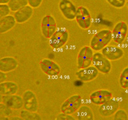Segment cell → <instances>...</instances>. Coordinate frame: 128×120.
<instances>
[{"instance_id":"1","label":"cell","mask_w":128,"mask_h":120,"mask_svg":"<svg viewBox=\"0 0 128 120\" xmlns=\"http://www.w3.org/2000/svg\"><path fill=\"white\" fill-rule=\"evenodd\" d=\"M18 62L13 57H5L0 59V71L3 72H10L16 70L18 66Z\"/></svg>"},{"instance_id":"2","label":"cell","mask_w":128,"mask_h":120,"mask_svg":"<svg viewBox=\"0 0 128 120\" xmlns=\"http://www.w3.org/2000/svg\"><path fill=\"white\" fill-rule=\"evenodd\" d=\"M2 103L12 110H19L23 105V99L16 94L3 96Z\"/></svg>"},{"instance_id":"3","label":"cell","mask_w":128,"mask_h":120,"mask_svg":"<svg viewBox=\"0 0 128 120\" xmlns=\"http://www.w3.org/2000/svg\"><path fill=\"white\" fill-rule=\"evenodd\" d=\"M33 9L29 5H27L14 13V16L16 23L23 24L28 21L33 14Z\"/></svg>"},{"instance_id":"4","label":"cell","mask_w":128,"mask_h":120,"mask_svg":"<svg viewBox=\"0 0 128 120\" xmlns=\"http://www.w3.org/2000/svg\"><path fill=\"white\" fill-rule=\"evenodd\" d=\"M60 8L65 16L68 19H74L76 17V9L72 3L68 0H62Z\"/></svg>"},{"instance_id":"5","label":"cell","mask_w":128,"mask_h":120,"mask_svg":"<svg viewBox=\"0 0 128 120\" xmlns=\"http://www.w3.org/2000/svg\"><path fill=\"white\" fill-rule=\"evenodd\" d=\"M14 16L9 15L0 19V34H4L12 30L16 24Z\"/></svg>"},{"instance_id":"6","label":"cell","mask_w":128,"mask_h":120,"mask_svg":"<svg viewBox=\"0 0 128 120\" xmlns=\"http://www.w3.org/2000/svg\"><path fill=\"white\" fill-rule=\"evenodd\" d=\"M18 91V86L14 82L5 81L0 83V94L3 96L16 94Z\"/></svg>"},{"instance_id":"7","label":"cell","mask_w":128,"mask_h":120,"mask_svg":"<svg viewBox=\"0 0 128 120\" xmlns=\"http://www.w3.org/2000/svg\"><path fill=\"white\" fill-rule=\"evenodd\" d=\"M103 53L110 60L118 59L123 55V51L122 49L117 47L108 46L104 49Z\"/></svg>"},{"instance_id":"8","label":"cell","mask_w":128,"mask_h":120,"mask_svg":"<svg viewBox=\"0 0 128 120\" xmlns=\"http://www.w3.org/2000/svg\"><path fill=\"white\" fill-rule=\"evenodd\" d=\"M10 11L15 12L28 4V0H10L8 4Z\"/></svg>"},{"instance_id":"9","label":"cell","mask_w":128,"mask_h":120,"mask_svg":"<svg viewBox=\"0 0 128 120\" xmlns=\"http://www.w3.org/2000/svg\"><path fill=\"white\" fill-rule=\"evenodd\" d=\"M12 113V109L8 108L3 103H0V117H9Z\"/></svg>"},{"instance_id":"10","label":"cell","mask_w":128,"mask_h":120,"mask_svg":"<svg viewBox=\"0 0 128 120\" xmlns=\"http://www.w3.org/2000/svg\"><path fill=\"white\" fill-rule=\"evenodd\" d=\"M10 10L8 4H0V19L10 15Z\"/></svg>"},{"instance_id":"11","label":"cell","mask_w":128,"mask_h":120,"mask_svg":"<svg viewBox=\"0 0 128 120\" xmlns=\"http://www.w3.org/2000/svg\"><path fill=\"white\" fill-rule=\"evenodd\" d=\"M112 6L117 7L123 6L126 3V0H107Z\"/></svg>"},{"instance_id":"12","label":"cell","mask_w":128,"mask_h":120,"mask_svg":"<svg viewBox=\"0 0 128 120\" xmlns=\"http://www.w3.org/2000/svg\"><path fill=\"white\" fill-rule=\"evenodd\" d=\"M28 1L29 6L32 8H36L40 5L42 0H28Z\"/></svg>"},{"instance_id":"13","label":"cell","mask_w":128,"mask_h":120,"mask_svg":"<svg viewBox=\"0 0 128 120\" xmlns=\"http://www.w3.org/2000/svg\"><path fill=\"white\" fill-rule=\"evenodd\" d=\"M112 38V33L110 31V33H109L108 34H107L105 37H104L102 39V41L105 45H107L110 42Z\"/></svg>"},{"instance_id":"14","label":"cell","mask_w":128,"mask_h":120,"mask_svg":"<svg viewBox=\"0 0 128 120\" xmlns=\"http://www.w3.org/2000/svg\"><path fill=\"white\" fill-rule=\"evenodd\" d=\"M110 32V31L108 30H104L99 31L97 34L96 36L99 38L100 39H102L104 37H105L107 34H108Z\"/></svg>"},{"instance_id":"15","label":"cell","mask_w":128,"mask_h":120,"mask_svg":"<svg viewBox=\"0 0 128 120\" xmlns=\"http://www.w3.org/2000/svg\"><path fill=\"white\" fill-rule=\"evenodd\" d=\"M56 25H49L48 26V37L52 36L55 33L56 30Z\"/></svg>"},{"instance_id":"16","label":"cell","mask_w":128,"mask_h":120,"mask_svg":"<svg viewBox=\"0 0 128 120\" xmlns=\"http://www.w3.org/2000/svg\"><path fill=\"white\" fill-rule=\"evenodd\" d=\"M105 45L104 44L102 41H99L97 44L93 46V48L96 50H99L101 49L104 47Z\"/></svg>"},{"instance_id":"17","label":"cell","mask_w":128,"mask_h":120,"mask_svg":"<svg viewBox=\"0 0 128 120\" xmlns=\"http://www.w3.org/2000/svg\"><path fill=\"white\" fill-rule=\"evenodd\" d=\"M128 27L126 23L125 22H123L122 25V28H121V30H120V33L124 35H126V33L128 31Z\"/></svg>"},{"instance_id":"18","label":"cell","mask_w":128,"mask_h":120,"mask_svg":"<svg viewBox=\"0 0 128 120\" xmlns=\"http://www.w3.org/2000/svg\"><path fill=\"white\" fill-rule=\"evenodd\" d=\"M76 17L77 20L83 19V16L80 7H79L77 9Z\"/></svg>"},{"instance_id":"19","label":"cell","mask_w":128,"mask_h":120,"mask_svg":"<svg viewBox=\"0 0 128 120\" xmlns=\"http://www.w3.org/2000/svg\"><path fill=\"white\" fill-rule=\"evenodd\" d=\"M80 8H81V11H82V13L83 16V19H84L85 18L90 16L88 11L86 8L81 7H80Z\"/></svg>"},{"instance_id":"20","label":"cell","mask_w":128,"mask_h":120,"mask_svg":"<svg viewBox=\"0 0 128 120\" xmlns=\"http://www.w3.org/2000/svg\"><path fill=\"white\" fill-rule=\"evenodd\" d=\"M7 79V76L6 73L0 71V83L5 81Z\"/></svg>"},{"instance_id":"21","label":"cell","mask_w":128,"mask_h":120,"mask_svg":"<svg viewBox=\"0 0 128 120\" xmlns=\"http://www.w3.org/2000/svg\"><path fill=\"white\" fill-rule=\"evenodd\" d=\"M42 31L43 33L46 36H48V25H42Z\"/></svg>"},{"instance_id":"22","label":"cell","mask_w":128,"mask_h":120,"mask_svg":"<svg viewBox=\"0 0 128 120\" xmlns=\"http://www.w3.org/2000/svg\"><path fill=\"white\" fill-rule=\"evenodd\" d=\"M126 35L119 33V36L116 42L119 43H121L123 42L125 38Z\"/></svg>"},{"instance_id":"23","label":"cell","mask_w":128,"mask_h":120,"mask_svg":"<svg viewBox=\"0 0 128 120\" xmlns=\"http://www.w3.org/2000/svg\"><path fill=\"white\" fill-rule=\"evenodd\" d=\"M122 24H123V22H118V24H116V25L115 28H114V31H116V32H118V33H120Z\"/></svg>"},{"instance_id":"24","label":"cell","mask_w":128,"mask_h":120,"mask_svg":"<svg viewBox=\"0 0 128 120\" xmlns=\"http://www.w3.org/2000/svg\"><path fill=\"white\" fill-rule=\"evenodd\" d=\"M77 21L80 27L83 28H86V25L84 19H79L77 20Z\"/></svg>"},{"instance_id":"25","label":"cell","mask_w":128,"mask_h":120,"mask_svg":"<svg viewBox=\"0 0 128 120\" xmlns=\"http://www.w3.org/2000/svg\"><path fill=\"white\" fill-rule=\"evenodd\" d=\"M56 25L55 20L52 16H48V25Z\"/></svg>"},{"instance_id":"26","label":"cell","mask_w":128,"mask_h":120,"mask_svg":"<svg viewBox=\"0 0 128 120\" xmlns=\"http://www.w3.org/2000/svg\"><path fill=\"white\" fill-rule=\"evenodd\" d=\"M84 20L85 21L86 25V28H88L91 25V17H90V16L86 17V18H85L84 19Z\"/></svg>"},{"instance_id":"27","label":"cell","mask_w":128,"mask_h":120,"mask_svg":"<svg viewBox=\"0 0 128 120\" xmlns=\"http://www.w3.org/2000/svg\"><path fill=\"white\" fill-rule=\"evenodd\" d=\"M100 41V39L97 36L95 35L93 37L92 41V46L93 47L96 44H97L99 41Z\"/></svg>"},{"instance_id":"28","label":"cell","mask_w":128,"mask_h":120,"mask_svg":"<svg viewBox=\"0 0 128 120\" xmlns=\"http://www.w3.org/2000/svg\"><path fill=\"white\" fill-rule=\"evenodd\" d=\"M128 79V78H126V77L121 76L120 79V83L122 87H124L126 82V81H127V79Z\"/></svg>"},{"instance_id":"29","label":"cell","mask_w":128,"mask_h":120,"mask_svg":"<svg viewBox=\"0 0 128 120\" xmlns=\"http://www.w3.org/2000/svg\"><path fill=\"white\" fill-rule=\"evenodd\" d=\"M119 36V33L113 31L112 33V37L114 41L116 42Z\"/></svg>"},{"instance_id":"30","label":"cell","mask_w":128,"mask_h":120,"mask_svg":"<svg viewBox=\"0 0 128 120\" xmlns=\"http://www.w3.org/2000/svg\"><path fill=\"white\" fill-rule=\"evenodd\" d=\"M48 16H46L43 19L42 25H48Z\"/></svg>"},{"instance_id":"31","label":"cell","mask_w":128,"mask_h":120,"mask_svg":"<svg viewBox=\"0 0 128 120\" xmlns=\"http://www.w3.org/2000/svg\"><path fill=\"white\" fill-rule=\"evenodd\" d=\"M122 76L128 78V67L126 68L122 73Z\"/></svg>"},{"instance_id":"32","label":"cell","mask_w":128,"mask_h":120,"mask_svg":"<svg viewBox=\"0 0 128 120\" xmlns=\"http://www.w3.org/2000/svg\"><path fill=\"white\" fill-rule=\"evenodd\" d=\"M64 31L61 30H60L58 31H57L56 32V33H55V34L57 36V37H60L62 35L64 34Z\"/></svg>"},{"instance_id":"33","label":"cell","mask_w":128,"mask_h":120,"mask_svg":"<svg viewBox=\"0 0 128 120\" xmlns=\"http://www.w3.org/2000/svg\"><path fill=\"white\" fill-rule=\"evenodd\" d=\"M102 94H101L102 96H111V93L110 92L107 91H102Z\"/></svg>"},{"instance_id":"34","label":"cell","mask_w":128,"mask_h":120,"mask_svg":"<svg viewBox=\"0 0 128 120\" xmlns=\"http://www.w3.org/2000/svg\"><path fill=\"white\" fill-rule=\"evenodd\" d=\"M10 0H0V4H8Z\"/></svg>"},{"instance_id":"35","label":"cell","mask_w":128,"mask_h":120,"mask_svg":"<svg viewBox=\"0 0 128 120\" xmlns=\"http://www.w3.org/2000/svg\"><path fill=\"white\" fill-rule=\"evenodd\" d=\"M22 118L21 117H9V120H22Z\"/></svg>"},{"instance_id":"36","label":"cell","mask_w":128,"mask_h":120,"mask_svg":"<svg viewBox=\"0 0 128 120\" xmlns=\"http://www.w3.org/2000/svg\"><path fill=\"white\" fill-rule=\"evenodd\" d=\"M124 87L125 88H127L128 87V79H127V81H126V82Z\"/></svg>"},{"instance_id":"37","label":"cell","mask_w":128,"mask_h":120,"mask_svg":"<svg viewBox=\"0 0 128 120\" xmlns=\"http://www.w3.org/2000/svg\"><path fill=\"white\" fill-rule=\"evenodd\" d=\"M3 96L0 94V103L2 102V100H3Z\"/></svg>"},{"instance_id":"38","label":"cell","mask_w":128,"mask_h":120,"mask_svg":"<svg viewBox=\"0 0 128 120\" xmlns=\"http://www.w3.org/2000/svg\"><path fill=\"white\" fill-rule=\"evenodd\" d=\"M48 69H52V67L50 66L49 67H48Z\"/></svg>"},{"instance_id":"39","label":"cell","mask_w":128,"mask_h":120,"mask_svg":"<svg viewBox=\"0 0 128 120\" xmlns=\"http://www.w3.org/2000/svg\"><path fill=\"white\" fill-rule=\"evenodd\" d=\"M70 106H72V104H70Z\"/></svg>"},{"instance_id":"40","label":"cell","mask_w":128,"mask_h":120,"mask_svg":"<svg viewBox=\"0 0 128 120\" xmlns=\"http://www.w3.org/2000/svg\"></svg>"}]
</instances>
